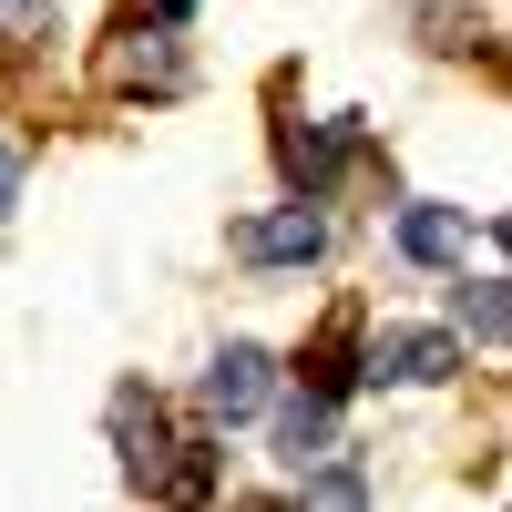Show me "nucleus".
Listing matches in <instances>:
<instances>
[{
	"mask_svg": "<svg viewBox=\"0 0 512 512\" xmlns=\"http://www.w3.org/2000/svg\"><path fill=\"white\" fill-rule=\"evenodd\" d=\"M318 451H338V420H328V400H318V390H297V400L277 410V461H287V472H308Z\"/></svg>",
	"mask_w": 512,
	"mask_h": 512,
	"instance_id": "423d86ee",
	"label": "nucleus"
},
{
	"mask_svg": "<svg viewBox=\"0 0 512 512\" xmlns=\"http://www.w3.org/2000/svg\"><path fill=\"white\" fill-rule=\"evenodd\" d=\"M502 256H512V216H502Z\"/></svg>",
	"mask_w": 512,
	"mask_h": 512,
	"instance_id": "2eb2a0df",
	"label": "nucleus"
},
{
	"mask_svg": "<svg viewBox=\"0 0 512 512\" xmlns=\"http://www.w3.org/2000/svg\"><path fill=\"white\" fill-rule=\"evenodd\" d=\"M451 318L472 328V338H492V349H512V277H482V287L461 277L451 287Z\"/></svg>",
	"mask_w": 512,
	"mask_h": 512,
	"instance_id": "1a4fd4ad",
	"label": "nucleus"
},
{
	"mask_svg": "<svg viewBox=\"0 0 512 512\" xmlns=\"http://www.w3.org/2000/svg\"><path fill=\"white\" fill-rule=\"evenodd\" d=\"M297 379H308L318 400H338V390H349V379H359V369H349V318H328V338L308 349V369H297Z\"/></svg>",
	"mask_w": 512,
	"mask_h": 512,
	"instance_id": "9d476101",
	"label": "nucleus"
},
{
	"mask_svg": "<svg viewBox=\"0 0 512 512\" xmlns=\"http://www.w3.org/2000/svg\"><path fill=\"white\" fill-rule=\"evenodd\" d=\"M185 11H195V0H154V21H164V31H175V21H185Z\"/></svg>",
	"mask_w": 512,
	"mask_h": 512,
	"instance_id": "4468645a",
	"label": "nucleus"
},
{
	"mask_svg": "<svg viewBox=\"0 0 512 512\" xmlns=\"http://www.w3.org/2000/svg\"><path fill=\"white\" fill-rule=\"evenodd\" d=\"M205 410H216L226 431L267 410V349H246V338H236V349H216V369H205Z\"/></svg>",
	"mask_w": 512,
	"mask_h": 512,
	"instance_id": "20e7f679",
	"label": "nucleus"
},
{
	"mask_svg": "<svg viewBox=\"0 0 512 512\" xmlns=\"http://www.w3.org/2000/svg\"><path fill=\"white\" fill-rule=\"evenodd\" d=\"M236 256H246V267H318V256H328V216H318V205H277V216L236 226Z\"/></svg>",
	"mask_w": 512,
	"mask_h": 512,
	"instance_id": "f03ea898",
	"label": "nucleus"
},
{
	"mask_svg": "<svg viewBox=\"0 0 512 512\" xmlns=\"http://www.w3.org/2000/svg\"><path fill=\"white\" fill-rule=\"evenodd\" d=\"M390 246L410 256V267H461V256H472V226H461L451 205H400Z\"/></svg>",
	"mask_w": 512,
	"mask_h": 512,
	"instance_id": "39448f33",
	"label": "nucleus"
},
{
	"mask_svg": "<svg viewBox=\"0 0 512 512\" xmlns=\"http://www.w3.org/2000/svg\"><path fill=\"white\" fill-rule=\"evenodd\" d=\"M113 431H123V482H134V492H164V482H175V451H185V441H164V410H154L144 390L113 400Z\"/></svg>",
	"mask_w": 512,
	"mask_h": 512,
	"instance_id": "7ed1b4c3",
	"label": "nucleus"
},
{
	"mask_svg": "<svg viewBox=\"0 0 512 512\" xmlns=\"http://www.w3.org/2000/svg\"><path fill=\"white\" fill-rule=\"evenodd\" d=\"M11 195H21V154L0 144V216H11Z\"/></svg>",
	"mask_w": 512,
	"mask_h": 512,
	"instance_id": "ddd939ff",
	"label": "nucleus"
},
{
	"mask_svg": "<svg viewBox=\"0 0 512 512\" xmlns=\"http://www.w3.org/2000/svg\"><path fill=\"white\" fill-rule=\"evenodd\" d=\"M52 21V0H0V31H41Z\"/></svg>",
	"mask_w": 512,
	"mask_h": 512,
	"instance_id": "f8f14e48",
	"label": "nucleus"
},
{
	"mask_svg": "<svg viewBox=\"0 0 512 512\" xmlns=\"http://www.w3.org/2000/svg\"><path fill=\"white\" fill-rule=\"evenodd\" d=\"M338 154H349V123H308V134H287V175H297L308 205L338 185Z\"/></svg>",
	"mask_w": 512,
	"mask_h": 512,
	"instance_id": "0eeeda50",
	"label": "nucleus"
},
{
	"mask_svg": "<svg viewBox=\"0 0 512 512\" xmlns=\"http://www.w3.org/2000/svg\"><path fill=\"white\" fill-rule=\"evenodd\" d=\"M451 369H461L451 328H379L369 338V379H379V390H390V379H400V390H431V379H451Z\"/></svg>",
	"mask_w": 512,
	"mask_h": 512,
	"instance_id": "f257e3e1",
	"label": "nucleus"
},
{
	"mask_svg": "<svg viewBox=\"0 0 512 512\" xmlns=\"http://www.w3.org/2000/svg\"><path fill=\"white\" fill-rule=\"evenodd\" d=\"M113 82H123V93H175L185 62H175V41H164V31H134V41L113 52Z\"/></svg>",
	"mask_w": 512,
	"mask_h": 512,
	"instance_id": "6e6552de",
	"label": "nucleus"
},
{
	"mask_svg": "<svg viewBox=\"0 0 512 512\" xmlns=\"http://www.w3.org/2000/svg\"><path fill=\"white\" fill-rule=\"evenodd\" d=\"M297 482H308V502H359V492H369V472H359V461H338V451H318Z\"/></svg>",
	"mask_w": 512,
	"mask_h": 512,
	"instance_id": "9b49d317",
	"label": "nucleus"
}]
</instances>
